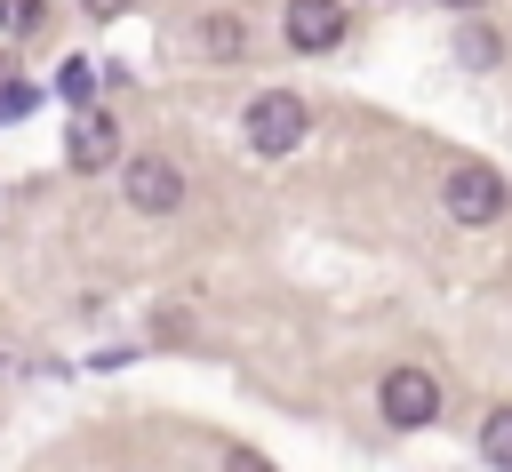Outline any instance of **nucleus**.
Masks as SVG:
<instances>
[{
  "mask_svg": "<svg viewBox=\"0 0 512 472\" xmlns=\"http://www.w3.org/2000/svg\"><path fill=\"white\" fill-rule=\"evenodd\" d=\"M304 128H312V104H304L296 88H264V96H248V112H240L248 152H264V160L296 152V144H304Z\"/></svg>",
  "mask_w": 512,
  "mask_h": 472,
  "instance_id": "obj_1",
  "label": "nucleus"
},
{
  "mask_svg": "<svg viewBox=\"0 0 512 472\" xmlns=\"http://www.w3.org/2000/svg\"><path fill=\"white\" fill-rule=\"evenodd\" d=\"M440 208H448V224L480 232V224H496V216L512 208V184H504L488 160H456V168L440 176Z\"/></svg>",
  "mask_w": 512,
  "mask_h": 472,
  "instance_id": "obj_2",
  "label": "nucleus"
},
{
  "mask_svg": "<svg viewBox=\"0 0 512 472\" xmlns=\"http://www.w3.org/2000/svg\"><path fill=\"white\" fill-rule=\"evenodd\" d=\"M376 408H384V424H392V432H424V424H440V376H432V368H416V360H400V368H384Z\"/></svg>",
  "mask_w": 512,
  "mask_h": 472,
  "instance_id": "obj_3",
  "label": "nucleus"
},
{
  "mask_svg": "<svg viewBox=\"0 0 512 472\" xmlns=\"http://www.w3.org/2000/svg\"><path fill=\"white\" fill-rule=\"evenodd\" d=\"M120 192L136 216H168V208H184V168L168 152H136V160H120Z\"/></svg>",
  "mask_w": 512,
  "mask_h": 472,
  "instance_id": "obj_4",
  "label": "nucleus"
},
{
  "mask_svg": "<svg viewBox=\"0 0 512 472\" xmlns=\"http://www.w3.org/2000/svg\"><path fill=\"white\" fill-rule=\"evenodd\" d=\"M280 32H288L296 56H328V48L352 32V8H344V0H288V8H280Z\"/></svg>",
  "mask_w": 512,
  "mask_h": 472,
  "instance_id": "obj_5",
  "label": "nucleus"
},
{
  "mask_svg": "<svg viewBox=\"0 0 512 472\" xmlns=\"http://www.w3.org/2000/svg\"><path fill=\"white\" fill-rule=\"evenodd\" d=\"M64 160L88 168V176H96V168H120V120H112L104 104H80V112L64 120Z\"/></svg>",
  "mask_w": 512,
  "mask_h": 472,
  "instance_id": "obj_6",
  "label": "nucleus"
},
{
  "mask_svg": "<svg viewBox=\"0 0 512 472\" xmlns=\"http://www.w3.org/2000/svg\"><path fill=\"white\" fill-rule=\"evenodd\" d=\"M192 56H200V64H240V56H248V16L208 8V16L192 24Z\"/></svg>",
  "mask_w": 512,
  "mask_h": 472,
  "instance_id": "obj_7",
  "label": "nucleus"
},
{
  "mask_svg": "<svg viewBox=\"0 0 512 472\" xmlns=\"http://www.w3.org/2000/svg\"><path fill=\"white\" fill-rule=\"evenodd\" d=\"M480 456H488V464H496V472H512V400H504V408H488V416H480Z\"/></svg>",
  "mask_w": 512,
  "mask_h": 472,
  "instance_id": "obj_8",
  "label": "nucleus"
},
{
  "mask_svg": "<svg viewBox=\"0 0 512 472\" xmlns=\"http://www.w3.org/2000/svg\"><path fill=\"white\" fill-rule=\"evenodd\" d=\"M456 56H464L472 72H480V64H496V32H488V24H464V32H456Z\"/></svg>",
  "mask_w": 512,
  "mask_h": 472,
  "instance_id": "obj_9",
  "label": "nucleus"
},
{
  "mask_svg": "<svg viewBox=\"0 0 512 472\" xmlns=\"http://www.w3.org/2000/svg\"><path fill=\"white\" fill-rule=\"evenodd\" d=\"M40 24V0H0V32L16 40V32H32Z\"/></svg>",
  "mask_w": 512,
  "mask_h": 472,
  "instance_id": "obj_10",
  "label": "nucleus"
},
{
  "mask_svg": "<svg viewBox=\"0 0 512 472\" xmlns=\"http://www.w3.org/2000/svg\"><path fill=\"white\" fill-rule=\"evenodd\" d=\"M216 472H272V464H264L256 448H224V456H216Z\"/></svg>",
  "mask_w": 512,
  "mask_h": 472,
  "instance_id": "obj_11",
  "label": "nucleus"
},
{
  "mask_svg": "<svg viewBox=\"0 0 512 472\" xmlns=\"http://www.w3.org/2000/svg\"><path fill=\"white\" fill-rule=\"evenodd\" d=\"M80 8H88V16H120L128 0H80Z\"/></svg>",
  "mask_w": 512,
  "mask_h": 472,
  "instance_id": "obj_12",
  "label": "nucleus"
},
{
  "mask_svg": "<svg viewBox=\"0 0 512 472\" xmlns=\"http://www.w3.org/2000/svg\"><path fill=\"white\" fill-rule=\"evenodd\" d=\"M440 8H480V0H440Z\"/></svg>",
  "mask_w": 512,
  "mask_h": 472,
  "instance_id": "obj_13",
  "label": "nucleus"
},
{
  "mask_svg": "<svg viewBox=\"0 0 512 472\" xmlns=\"http://www.w3.org/2000/svg\"><path fill=\"white\" fill-rule=\"evenodd\" d=\"M0 376H8V352H0Z\"/></svg>",
  "mask_w": 512,
  "mask_h": 472,
  "instance_id": "obj_14",
  "label": "nucleus"
}]
</instances>
